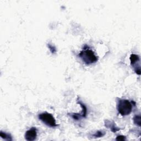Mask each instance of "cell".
I'll use <instances>...</instances> for the list:
<instances>
[{"label":"cell","instance_id":"3957f363","mask_svg":"<svg viewBox=\"0 0 141 141\" xmlns=\"http://www.w3.org/2000/svg\"><path fill=\"white\" fill-rule=\"evenodd\" d=\"M39 119L46 125L51 127L58 126L53 116L48 112H44L39 115Z\"/></svg>","mask_w":141,"mask_h":141},{"label":"cell","instance_id":"9c48e42d","mask_svg":"<svg viewBox=\"0 0 141 141\" xmlns=\"http://www.w3.org/2000/svg\"><path fill=\"white\" fill-rule=\"evenodd\" d=\"M133 122L136 125L140 126V116L136 115L133 118Z\"/></svg>","mask_w":141,"mask_h":141},{"label":"cell","instance_id":"30bf717a","mask_svg":"<svg viewBox=\"0 0 141 141\" xmlns=\"http://www.w3.org/2000/svg\"><path fill=\"white\" fill-rule=\"evenodd\" d=\"M105 133L104 132L99 131L97 132H96L95 134H94L93 135V136L95 137V138L101 137L104 136V135H105Z\"/></svg>","mask_w":141,"mask_h":141},{"label":"cell","instance_id":"8fae6325","mask_svg":"<svg viewBox=\"0 0 141 141\" xmlns=\"http://www.w3.org/2000/svg\"><path fill=\"white\" fill-rule=\"evenodd\" d=\"M48 47H49V50H50V51L52 53H55L56 52V47L55 46H53L52 45H51L50 44H48L47 45Z\"/></svg>","mask_w":141,"mask_h":141},{"label":"cell","instance_id":"8992f818","mask_svg":"<svg viewBox=\"0 0 141 141\" xmlns=\"http://www.w3.org/2000/svg\"><path fill=\"white\" fill-rule=\"evenodd\" d=\"M78 103L80 106L82 108V112L80 114H79L80 117H83V118H85L87 115V107L86 105L84 104H83L82 102H80V101H78Z\"/></svg>","mask_w":141,"mask_h":141},{"label":"cell","instance_id":"6da1fadb","mask_svg":"<svg viewBox=\"0 0 141 141\" xmlns=\"http://www.w3.org/2000/svg\"><path fill=\"white\" fill-rule=\"evenodd\" d=\"M88 47L86 46L82 51L79 53V56L82 61L87 65H90L97 62L98 60V57L95 53Z\"/></svg>","mask_w":141,"mask_h":141},{"label":"cell","instance_id":"5b68a950","mask_svg":"<svg viewBox=\"0 0 141 141\" xmlns=\"http://www.w3.org/2000/svg\"><path fill=\"white\" fill-rule=\"evenodd\" d=\"M105 126L108 128H110L113 132H116L117 131L120 130V128L116 126L115 123L111 122L109 121H106L105 122Z\"/></svg>","mask_w":141,"mask_h":141},{"label":"cell","instance_id":"ba28073f","mask_svg":"<svg viewBox=\"0 0 141 141\" xmlns=\"http://www.w3.org/2000/svg\"><path fill=\"white\" fill-rule=\"evenodd\" d=\"M0 136H1L3 139H4L5 140H12V137L10 134H8L6 133L5 132H3L2 131L1 132V133H0Z\"/></svg>","mask_w":141,"mask_h":141},{"label":"cell","instance_id":"52a82bcc","mask_svg":"<svg viewBox=\"0 0 141 141\" xmlns=\"http://www.w3.org/2000/svg\"><path fill=\"white\" fill-rule=\"evenodd\" d=\"M139 61V56L135 55V54H132L130 56V61L131 65H134L136 63L138 62Z\"/></svg>","mask_w":141,"mask_h":141},{"label":"cell","instance_id":"277c9868","mask_svg":"<svg viewBox=\"0 0 141 141\" xmlns=\"http://www.w3.org/2000/svg\"><path fill=\"white\" fill-rule=\"evenodd\" d=\"M37 136V129L35 127H32L26 132L25 134V138L26 140H34Z\"/></svg>","mask_w":141,"mask_h":141},{"label":"cell","instance_id":"7a4b0ae2","mask_svg":"<svg viewBox=\"0 0 141 141\" xmlns=\"http://www.w3.org/2000/svg\"><path fill=\"white\" fill-rule=\"evenodd\" d=\"M132 102L128 100L120 99L118 101L117 108L119 112L122 116H126L130 114L132 110Z\"/></svg>","mask_w":141,"mask_h":141},{"label":"cell","instance_id":"7c38bea8","mask_svg":"<svg viewBox=\"0 0 141 141\" xmlns=\"http://www.w3.org/2000/svg\"><path fill=\"white\" fill-rule=\"evenodd\" d=\"M116 140H125L126 137L124 136H119L116 138Z\"/></svg>","mask_w":141,"mask_h":141}]
</instances>
